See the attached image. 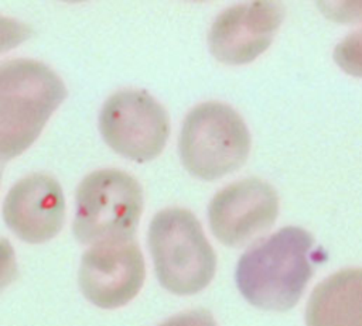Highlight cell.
<instances>
[{
    "label": "cell",
    "mask_w": 362,
    "mask_h": 326,
    "mask_svg": "<svg viewBox=\"0 0 362 326\" xmlns=\"http://www.w3.org/2000/svg\"><path fill=\"white\" fill-rule=\"evenodd\" d=\"M313 236L296 226L283 227L253 244L235 271L243 298L264 310L291 309L313 277Z\"/></svg>",
    "instance_id": "1"
},
{
    "label": "cell",
    "mask_w": 362,
    "mask_h": 326,
    "mask_svg": "<svg viewBox=\"0 0 362 326\" xmlns=\"http://www.w3.org/2000/svg\"><path fill=\"white\" fill-rule=\"evenodd\" d=\"M66 89L47 65L10 59L0 66V155L17 157L40 135Z\"/></svg>",
    "instance_id": "2"
},
{
    "label": "cell",
    "mask_w": 362,
    "mask_h": 326,
    "mask_svg": "<svg viewBox=\"0 0 362 326\" xmlns=\"http://www.w3.org/2000/svg\"><path fill=\"white\" fill-rule=\"evenodd\" d=\"M148 247L157 279L173 294H197L214 278L215 253L198 219L187 209L158 212L150 223Z\"/></svg>",
    "instance_id": "3"
},
{
    "label": "cell",
    "mask_w": 362,
    "mask_h": 326,
    "mask_svg": "<svg viewBox=\"0 0 362 326\" xmlns=\"http://www.w3.org/2000/svg\"><path fill=\"white\" fill-rule=\"evenodd\" d=\"M75 202V237L95 246L134 236L143 192L132 175L120 169H99L81 181Z\"/></svg>",
    "instance_id": "4"
},
{
    "label": "cell",
    "mask_w": 362,
    "mask_h": 326,
    "mask_svg": "<svg viewBox=\"0 0 362 326\" xmlns=\"http://www.w3.org/2000/svg\"><path fill=\"white\" fill-rule=\"evenodd\" d=\"M178 145L185 168L201 179L212 181L246 161L250 135L242 117L230 106L206 102L187 114Z\"/></svg>",
    "instance_id": "5"
},
{
    "label": "cell",
    "mask_w": 362,
    "mask_h": 326,
    "mask_svg": "<svg viewBox=\"0 0 362 326\" xmlns=\"http://www.w3.org/2000/svg\"><path fill=\"white\" fill-rule=\"evenodd\" d=\"M99 128L107 145L130 159L144 162L164 148L170 123L164 107L144 90H120L103 104Z\"/></svg>",
    "instance_id": "6"
},
{
    "label": "cell",
    "mask_w": 362,
    "mask_h": 326,
    "mask_svg": "<svg viewBox=\"0 0 362 326\" xmlns=\"http://www.w3.org/2000/svg\"><path fill=\"white\" fill-rule=\"evenodd\" d=\"M146 267L137 241L112 240L92 246L81 260L79 286L93 305L113 309L130 302L141 289Z\"/></svg>",
    "instance_id": "7"
},
{
    "label": "cell",
    "mask_w": 362,
    "mask_h": 326,
    "mask_svg": "<svg viewBox=\"0 0 362 326\" xmlns=\"http://www.w3.org/2000/svg\"><path fill=\"white\" fill-rule=\"evenodd\" d=\"M279 213V198L272 185L249 178L219 191L208 207L209 226L216 239L240 247L273 226Z\"/></svg>",
    "instance_id": "8"
},
{
    "label": "cell",
    "mask_w": 362,
    "mask_h": 326,
    "mask_svg": "<svg viewBox=\"0 0 362 326\" xmlns=\"http://www.w3.org/2000/svg\"><path fill=\"white\" fill-rule=\"evenodd\" d=\"M274 1H253L222 11L214 21L208 42L212 55L228 65H242L259 56L272 42L283 20Z\"/></svg>",
    "instance_id": "9"
},
{
    "label": "cell",
    "mask_w": 362,
    "mask_h": 326,
    "mask_svg": "<svg viewBox=\"0 0 362 326\" xmlns=\"http://www.w3.org/2000/svg\"><path fill=\"white\" fill-rule=\"evenodd\" d=\"M3 216L13 233L27 243H44L64 224L65 202L59 183L49 175L31 174L8 191Z\"/></svg>",
    "instance_id": "10"
},
{
    "label": "cell",
    "mask_w": 362,
    "mask_h": 326,
    "mask_svg": "<svg viewBox=\"0 0 362 326\" xmlns=\"http://www.w3.org/2000/svg\"><path fill=\"white\" fill-rule=\"evenodd\" d=\"M305 323L362 326V268H345L320 282L308 299Z\"/></svg>",
    "instance_id": "11"
},
{
    "label": "cell",
    "mask_w": 362,
    "mask_h": 326,
    "mask_svg": "<svg viewBox=\"0 0 362 326\" xmlns=\"http://www.w3.org/2000/svg\"><path fill=\"white\" fill-rule=\"evenodd\" d=\"M334 59L346 73L362 76V27L335 47Z\"/></svg>",
    "instance_id": "12"
},
{
    "label": "cell",
    "mask_w": 362,
    "mask_h": 326,
    "mask_svg": "<svg viewBox=\"0 0 362 326\" xmlns=\"http://www.w3.org/2000/svg\"><path fill=\"white\" fill-rule=\"evenodd\" d=\"M160 326H216V322L208 310L192 309L167 319Z\"/></svg>",
    "instance_id": "13"
}]
</instances>
